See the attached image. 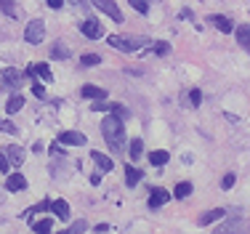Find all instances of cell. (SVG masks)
Instances as JSON below:
<instances>
[{
  "mask_svg": "<svg viewBox=\"0 0 250 234\" xmlns=\"http://www.w3.org/2000/svg\"><path fill=\"white\" fill-rule=\"evenodd\" d=\"M51 152H53V154H64V149H62V141H53V144H51Z\"/></svg>",
  "mask_w": 250,
  "mask_h": 234,
  "instance_id": "d590c367",
  "label": "cell"
},
{
  "mask_svg": "<svg viewBox=\"0 0 250 234\" xmlns=\"http://www.w3.org/2000/svg\"><path fill=\"white\" fill-rule=\"evenodd\" d=\"M27 187V178L21 176V173H14V176H8V181H5V189L8 191H19Z\"/></svg>",
  "mask_w": 250,
  "mask_h": 234,
  "instance_id": "4fadbf2b",
  "label": "cell"
},
{
  "mask_svg": "<svg viewBox=\"0 0 250 234\" xmlns=\"http://www.w3.org/2000/svg\"><path fill=\"white\" fill-rule=\"evenodd\" d=\"M139 181H141V170L133 168V165H128L125 168V184H128V187H136Z\"/></svg>",
  "mask_w": 250,
  "mask_h": 234,
  "instance_id": "2e32d148",
  "label": "cell"
},
{
  "mask_svg": "<svg viewBox=\"0 0 250 234\" xmlns=\"http://www.w3.org/2000/svg\"><path fill=\"white\" fill-rule=\"evenodd\" d=\"M189 101H192V106H200V104H202V91H197V88H194V91L189 93Z\"/></svg>",
  "mask_w": 250,
  "mask_h": 234,
  "instance_id": "f546056e",
  "label": "cell"
},
{
  "mask_svg": "<svg viewBox=\"0 0 250 234\" xmlns=\"http://www.w3.org/2000/svg\"><path fill=\"white\" fill-rule=\"evenodd\" d=\"M43 38H45V21H43V19L29 21L27 29H24V40H27V43L38 45V43H43Z\"/></svg>",
  "mask_w": 250,
  "mask_h": 234,
  "instance_id": "3957f363",
  "label": "cell"
},
{
  "mask_svg": "<svg viewBox=\"0 0 250 234\" xmlns=\"http://www.w3.org/2000/svg\"><path fill=\"white\" fill-rule=\"evenodd\" d=\"M237 43L250 53V24H240L237 27Z\"/></svg>",
  "mask_w": 250,
  "mask_h": 234,
  "instance_id": "8fae6325",
  "label": "cell"
},
{
  "mask_svg": "<svg viewBox=\"0 0 250 234\" xmlns=\"http://www.w3.org/2000/svg\"><path fill=\"white\" fill-rule=\"evenodd\" d=\"M0 173H11V163H8V157H5V152L0 154Z\"/></svg>",
  "mask_w": 250,
  "mask_h": 234,
  "instance_id": "d6a6232c",
  "label": "cell"
},
{
  "mask_svg": "<svg viewBox=\"0 0 250 234\" xmlns=\"http://www.w3.org/2000/svg\"><path fill=\"white\" fill-rule=\"evenodd\" d=\"M141 149H144V144H141V139H133L130 141V160H139L141 157Z\"/></svg>",
  "mask_w": 250,
  "mask_h": 234,
  "instance_id": "cb8c5ba5",
  "label": "cell"
},
{
  "mask_svg": "<svg viewBox=\"0 0 250 234\" xmlns=\"http://www.w3.org/2000/svg\"><path fill=\"white\" fill-rule=\"evenodd\" d=\"M85 229H88V224H85V221H77V224H75L69 232H72V234H77V232H85Z\"/></svg>",
  "mask_w": 250,
  "mask_h": 234,
  "instance_id": "e575fe53",
  "label": "cell"
},
{
  "mask_svg": "<svg viewBox=\"0 0 250 234\" xmlns=\"http://www.w3.org/2000/svg\"><path fill=\"white\" fill-rule=\"evenodd\" d=\"M83 35L85 38H93V40H99V38H104V24L96 21V19H88V21H83Z\"/></svg>",
  "mask_w": 250,
  "mask_h": 234,
  "instance_id": "8992f818",
  "label": "cell"
},
{
  "mask_svg": "<svg viewBox=\"0 0 250 234\" xmlns=\"http://www.w3.org/2000/svg\"><path fill=\"white\" fill-rule=\"evenodd\" d=\"M32 93L38 96V99H45V85H40V83L35 80V83H32Z\"/></svg>",
  "mask_w": 250,
  "mask_h": 234,
  "instance_id": "4dcf8cb0",
  "label": "cell"
},
{
  "mask_svg": "<svg viewBox=\"0 0 250 234\" xmlns=\"http://www.w3.org/2000/svg\"><path fill=\"white\" fill-rule=\"evenodd\" d=\"M3 88H8V91H16L19 88V83H21V72L19 69H14V67H8V69H3Z\"/></svg>",
  "mask_w": 250,
  "mask_h": 234,
  "instance_id": "52a82bcc",
  "label": "cell"
},
{
  "mask_svg": "<svg viewBox=\"0 0 250 234\" xmlns=\"http://www.w3.org/2000/svg\"><path fill=\"white\" fill-rule=\"evenodd\" d=\"M59 141L69 144V147H83V144H85V136H83L80 130H64V133L59 136Z\"/></svg>",
  "mask_w": 250,
  "mask_h": 234,
  "instance_id": "ba28073f",
  "label": "cell"
},
{
  "mask_svg": "<svg viewBox=\"0 0 250 234\" xmlns=\"http://www.w3.org/2000/svg\"><path fill=\"white\" fill-rule=\"evenodd\" d=\"M51 56L53 59H69V48L62 45V43H56V45L51 48Z\"/></svg>",
  "mask_w": 250,
  "mask_h": 234,
  "instance_id": "7402d4cb",
  "label": "cell"
},
{
  "mask_svg": "<svg viewBox=\"0 0 250 234\" xmlns=\"http://www.w3.org/2000/svg\"><path fill=\"white\" fill-rule=\"evenodd\" d=\"M234 187V173H229V176L221 178V189H231Z\"/></svg>",
  "mask_w": 250,
  "mask_h": 234,
  "instance_id": "1f68e13d",
  "label": "cell"
},
{
  "mask_svg": "<svg viewBox=\"0 0 250 234\" xmlns=\"http://www.w3.org/2000/svg\"><path fill=\"white\" fill-rule=\"evenodd\" d=\"M21 106H24V99H21L19 93H14V96H11V99H8V104H5V109H8L11 115H14V112H19Z\"/></svg>",
  "mask_w": 250,
  "mask_h": 234,
  "instance_id": "d6986e66",
  "label": "cell"
},
{
  "mask_svg": "<svg viewBox=\"0 0 250 234\" xmlns=\"http://www.w3.org/2000/svg\"><path fill=\"white\" fill-rule=\"evenodd\" d=\"M109 45L117 48V51H141L152 43L149 38H136V35H109Z\"/></svg>",
  "mask_w": 250,
  "mask_h": 234,
  "instance_id": "7a4b0ae2",
  "label": "cell"
},
{
  "mask_svg": "<svg viewBox=\"0 0 250 234\" xmlns=\"http://www.w3.org/2000/svg\"><path fill=\"white\" fill-rule=\"evenodd\" d=\"M72 3L77 5V8H85V0H72Z\"/></svg>",
  "mask_w": 250,
  "mask_h": 234,
  "instance_id": "74e56055",
  "label": "cell"
},
{
  "mask_svg": "<svg viewBox=\"0 0 250 234\" xmlns=\"http://www.w3.org/2000/svg\"><path fill=\"white\" fill-rule=\"evenodd\" d=\"M152 51H154V53H160V56H163V53H170V45H168V43H157V45L152 48Z\"/></svg>",
  "mask_w": 250,
  "mask_h": 234,
  "instance_id": "836d02e7",
  "label": "cell"
},
{
  "mask_svg": "<svg viewBox=\"0 0 250 234\" xmlns=\"http://www.w3.org/2000/svg\"><path fill=\"white\" fill-rule=\"evenodd\" d=\"M99 62H101L99 53H85V56H80V64H83V67H96Z\"/></svg>",
  "mask_w": 250,
  "mask_h": 234,
  "instance_id": "4316f807",
  "label": "cell"
},
{
  "mask_svg": "<svg viewBox=\"0 0 250 234\" xmlns=\"http://www.w3.org/2000/svg\"><path fill=\"white\" fill-rule=\"evenodd\" d=\"M93 5H96L99 11H104L106 16H112L115 21H123V11H120V5H117L115 0H93Z\"/></svg>",
  "mask_w": 250,
  "mask_h": 234,
  "instance_id": "277c9868",
  "label": "cell"
},
{
  "mask_svg": "<svg viewBox=\"0 0 250 234\" xmlns=\"http://www.w3.org/2000/svg\"><path fill=\"white\" fill-rule=\"evenodd\" d=\"M224 215H226V211H224V208H216V211H210V213L200 215V226H208V224H213V221L224 218Z\"/></svg>",
  "mask_w": 250,
  "mask_h": 234,
  "instance_id": "9a60e30c",
  "label": "cell"
},
{
  "mask_svg": "<svg viewBox=\"0 0 250 234\" xmlns=\"http://www.w3.org/2000/svg\"><path fill=\"white\" fill-rule=\"evenodd\" d=\"M168 160H170V154L165 152V149H163V152H152V154H149V163H152V165H157V168H160V165H165Z\"/></svg>",
  "mask_w": 250,
  "mask_h": 234,
  "instance_id": "44dd1931",
  "label": "cell"
},
{
  "mask_svg": "<svg viewBox=\"0 0 250 234\" xmlns=\"http://www.w3.org/2000/svg\"><path fill=\"white\" fill-rule=\"evenodd\" d=\"M240 229H248L245 221H226V224L221 226V232H240Z\"/></svg>",
  "mask_w": 250,
  "mask_h": 234,
  "instance_id": "603a6c76",
  "label": "cell"
},
{
  "mask_svg": "<svg viewBox=\"0 0 250 234\" xmlns=\"http://www.w3.org/2000/svg\"><path fill=\"white\" fill-rule=\"evenodd\" d=\"M130 5H133L136 11H141V14H146V11H149V3H146V0H130Z\"/></svg>",
  "mask_w": 250,
  "mask_h": 234,
  "instance_id": "f1b7e54d",
  "label": "cell"
},
{
  "mask_svg": "<svg viewBox=\"0 0 250 234\" xmlns=\"http://www.w3.org/2000/svg\"><path fill=\"white\" fill-rule=\"evenodd\" d=\"M27 75L29 77H35V75H40V77H43V80H51V69H48V64H29V67H27Z\"/></svg>",
  "mask_w": 250,
  "mask_h": 234,
  "instance_id": "7c38bea8",
  "label": "cell"
},
{
  "mask_svg": "<svg viewBox=\"0 0 250 234\" xmlns=\"http://www.w3.org/2000/svg\"><path fill=\"white\" fill-rule=\"evenodd\" d=\"M208 21H210L216 29H221V32H226V35H229L231 29H234V24H231V19H229V16H221V14H213V16H208Z\"/></svg>",
  "mask_w": 250,
  "mask_h": 234,
  "instance_id": "9c48e42d",
  "label": "cell"
},
{
  "mask_svg": "<svg viewBox=\"0 0 250 234\" xmlns=\"http://www.w3.org/2000/svg\"><path fill=\"white\" fill-rule=\"evenodd\" d=\"M91 157H93V163H96V165L101 168V170H112V160L106 157V154H101V152H93Z\"/></svg>",
  "mask_w": 250,
  "mask_h": 234,
  "instance_id": "ac0fdd59",
  "label": "cell"
},
{
  "mask_svg": "<svg viewBox=\"0 0 250 234\" xmlns=\"http://www.w3.org/2000/svg\"><path fill=\"white\" fill-rule=\"evenodd\" d=\"M189 194H192V184H189V181H181V184L173 189V197H176V200H184V197H189Z\"/></svg>",
  "mask_w": 250,
  "mask_h": 234,
  "instance_id": "ffe728a7",
  "label": "cell"
},
{
  "mask_svg": "<svg viewBox=\"0 0 250 234\" xmlns=\"http://www.w3.org/2000/svg\"><path fill=\"white\" fill-rule=\"evenodd\" d=\"M32 229H35V232H51V229H53V221H51V218L32 221Z\"/></svg>",
  "mask_w": 250,
  "mask_h": 234,
  "instance_id": "484cf974",
  "label": "cell"
},
{
  "mask_svg": "<svg viewBox=\"0 0 250 234\" xmlns=\"http://www.w3.org/2000/svg\"><path fill=\"white\" fill-rule=\"evenodd\" d=\"M0 130H3V133H16V130H19V128H16V125L11 123V120L0 117Z\"/></svg>",
  "mask_w": 250,
  "mask_h": 234,
  "instance_id": "83f0119b",
  "label": "cell"
},
{
  "mask_svg": "<svg viewBox=\"0 0 250 234\" xmlns=\"http://www.w3.org/2000/svg\"><path fill=\"white\" fill-rule=\"evenodd\" d=\"M51 211L59 215L62 221H69V205L64 200H56V202H51Z\"/></svg>",
  "mask_w": 250,
  "mask_h": 234,
  "instance_id": "5bb4252c",
  "label": "cell"
},
{
  "mask_svg": "<svg viewBox=\"0 0 250 234\" xmlns=\"http://www.w3.org/2000/svg\"><path fill=\"white\" fill-rule=\"evenodd\" d=\"M0 8H3L5 14L11 16V19H16V16H19V8H16V5L11 3V0H0Z\"/></svg>",
  "mask_w": 250,
  "mask_h": 234,
  "instance_id": "d4e9b609",
  "label": "cell"
},
{
  "mask_svg": "<svg viewBox=\"0 0 250 234\" xmlns=\"http://www.w3.org/2000/svg\"><path fill=\"white\" fill-rule=\"evenodd\" d=\"M45 3H48V8H62L64 0H45Z\"/></svg>",
  "mask_w": 250,
  "mask_h": 234,
  "instance_id": "8d00e7d4",
  "label": "cell"
},
{
  "mask_svg": "<svg viewBox=\"0 0 250 234\" xmlns=\"http://www.w3.org/2000/svg\"><path fill=\"white\" fill-rule=\"evenodd\" d=\"M170 200V194L165 189H152V194H149V208H160V205H165V202Z\"/></svg>",
  "mask_w": 250,
  "mask_h": 234,
  "instance_id": "30bf717a",
  "label": "cell"
},
{
  "mask_svg": "<svg viewBox=\"0 0 250 234\" xmlns=\"http://www.w3.org/2000/svg\"><path fill=\"white\" fill-rule=\"evenodd\" d=\"M101 136L106 139V144H109V149L120 152V149H123V144H125V128H123V120L117 117V115L104 117V123H101Z\"/></svg>",
  "mask_w": 250,
  "mask_h": 234,
  "instance_id": "6da1fadb",
  "label": "cell"
},
{
  "mask_svg": "<svg viewBox=\"0 0 250 234\" xmlns=\"http://www.w3.org/2000/svg\"><path fill=\"white\" fill-rule=\"evenodd\" d=\"M3 149H5V157H8L11 168H21V163H24V149H21L19 144H8V147H3Z\"/></svg>",
  "mask_w": 250,
  "mask_h": 234,
  "instance_id": "5b68a950",
  "label": "cell"
},
{
  "mask_svg": "<svg viewBox=\"0 0 250 234\" xmlns=\"http://www.w3.org/2000/svg\"><path fill=\"white\" fill-rule=\"evenodd\" d=\"M80 93L85 96V99H93V101H96V99H104V96H106L104 88H96V85H85Z\"/></svg>",
  "mask_w": 250,
  "mask_h": 234,
  "instance_id": "e0dca14e",
  "label": "cell"
}]
</instances>
